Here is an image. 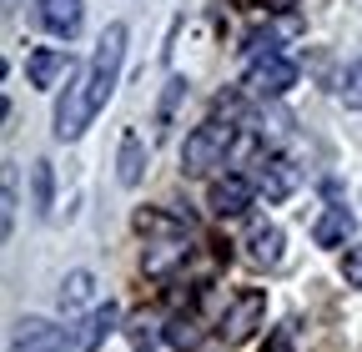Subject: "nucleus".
<instances>
[{
	"mask_svg": "<svg viewBox=\"0 0 362 352\" xmlns=\"http://www.w3.org/2000/svg\"><path fill=\"white\" fill-rule=\"evenodd\" d=\"M121 61H126V25H106V35L96 40V56H90V71H86V96L90 106H106L111 91H116V81H121Z\"/></svg>",
	"mask_w": 362,
	"mask_h": 352,
	"instance_id": "nucleus-1",
	"label": "nucleus"
},
{
	"mask_svg": "<svg viewBox=\"0 0 362 352\" xmlns=\"http://www.w3.org/2000/svg\"><path fill=\"white\" fill-rule=\"evenodd\" d=\"M292 86H297V61H287V56L247 66V96H257V101H277V96L292 91Z\"/></svg>",
	"mask_w": 362,
	"mask_h": 352,
	"instance_id": "nucleus-4",
	"label": "nucleus"
},
{
	"mask_svg": "<svg viewBox=\"0 0 362 352\" xmlns=\"http://www.w3.org/2000/svg\"><path fill=\"white\" fill-rule=\"evenodd\" d=\"M116 322H121V307H116V302H101V307H90L86 327L76 332V347H81V352H101V342L116 332Z\"/></svg>",
	"mask_w": 362,
	"mask_h": 352,
	"instance_id": "nucleus-12",
	"label": "nucleus"
},
{
	"mask_svg": "<svg viewBox=\"0 0 362 352\" xmlns=\"http://www.w3.org/2000/svg\"><path fill=\"white\" fill-rule=\"evenodd\" d=\"M71 71H76L71 51H56V46H35L25 56V81L35 86V91H51L56 81H71Z\"/></svg>",
	"mask_w": 362,
	"mask_h": 352,
	"instance_id": "nucleus-7",
	"label": "nucleus"
},
{
	"mask_svg": "<svg viewBox=\"0 0 362 352\" xmlns=\"http://www.w3.org/2000/svg\"><path fill=\"white\" fill-rule=\"evenodd\" d=\"M282 247H287V237H282L277 222H257V227L247 232V262H252V267H277V262H282Z\"/></svg>",
	"mask_w": 362,
	"mask_h": 352,
	"instance_id": "nucleus-11",
	"label": "nucleus"
},
{
	"mask_svg": "<svg viewBox=\"0 0 362 352\" xmlns=\"http://www.w3.org/2000/svg\"><path fill=\"white\" fill-rule=\"evenodd\" d=\"M51 206H56V171H51V161H35L30 166V211L45 222Z\"/></svg>",
	"mask_w": 362,
	"mask_h": 352,
	"instance_id": "nucleus-15",
	"label": "nucleus"
},
{
	"mask_svg": "<svg viewBox=\"0 0 362 352\" xmlns=\"http://www.w3.org/2000/svg\"><path fill=\"white\" fill-rule=\"evenodd\" d=\"M141 171H146V146L136 131H126L121 136V151H116V176H121V187H136L141 182Z\"/></svg>",
	"mask_w": 362,
	"mask_h": 352,
	"instance_id": "nucleus-14",
	"label": "nucleus"
},
{
	"mask_svg": "<svg viewBox=\"0 0 362 352\" xmlns=\"http://www.w3.org/2000/svg\"><path fill=\"white\" fill-rule=\"evenodd\" d=\"M35 20H40V30H51L56 40H76L81 20H86V6H81V0H40Z\"/></svg>",
	"mask_w": 362,
	"mask_h": 352,
	"instance_id": "nucleus-10",
	"label": "nucleus"
},
{
	"mask_svg": "<svg viewBox=\"0 0 362 352\" xmlns=\"http://www.w3.org/2000/svg\"><path fill=\"white\" fill-rule=\"evenodd\" d=\"M16 206H21V196H16V171L6 166V237L16 232Z\"/></svg>",
	"mask_w": 362,
	"mask_h": 352,
	"instance_id": "nucleus-22",
	"label": "nucleus"
},
{
	"mask_svg": "<svg viewBox=\"0 0 362 352\" xmlns=\"http://www.w3.org/2000/svg\"><path fill=\"white\" fill-rule=\"evenodd\" d=\"M237 146V126L232 121H206V126H197L192 136H187V146H181V171L187 176H206L211 166H221L226 161V151Z\"/></svg>",
	"mask_w": 362,
	"mask_h": 352,
	"instance_id": "nucleus-2",
	"label": "nucleus"
},
{
	"mask_svg": "<svg viewBox=\"0 0 362 352\" xmlns=\"http://www.w3.org/2000/svg\"><path fill=\"white\" fill-rule=\"evenodd\" d=\"M352 227H357V216L347 206H327L322 216H317V227H312V242L317 247H342L352 237Z\"/></svg>",
	"mask_w": 362,
	"mask_h": 352,
	"instance_id": "nucleus-13",
	"label": "nucleus"
},
{
	"mask_svg": "<svg viewBox=\"0 0 362 352\" xmlns=\"http://www.w3.org/2000/svg\"><path fill=\"white\" fill-rule=\"evenodd\" d=\"M262 317H267V292H237L232 297V307L221 312V337L226 342H247L257 327H262Z\"/></svg>",
	"mask_w": 362,
	"mask_h": 352,
	"instance_id": "nucleus-5",
	"label": "nucleus"
},
{
	"mask_svg": "<svg viewBox=\"0 0 362 352\" xmlns=\"http://www.w3.org/2000/svg\"><path fill=\"white\" fill-rule=\"evenodd\" d=\"M342 101H347L352 111H362V56L342 71Z\"/></svg>",
	"mask_w": 362,
	"mask_h": 352,
	"instance_id": "nucleus-21",
	"label": "nucleus"
},
{
	"mask_svg": "<svg viewBox=\"0 0 362 352\" xmlns=\"http://www.w3.org/2000/svg\"><path fill=\"white\" fill-rule=\"evenodd\" d=\"M126 337H131V347H136V352H156V342H161L166 332H161V322H156V317H146V312H141V317H131Z\"/></svg>",
	"mask_w": 362,
	"mask_h": 352,
	"instance_id": "nucleus-19",
	"label": "nucleus"
},
{
	"mask_svg": "<svg viewBox=\"0 0 362 352\" xmlns=\"http://www.w3.org/2000/svg\"><path fill=\"white\" fill-rule=\"evenodd\" d=\"M202 337H206V327H202V317H197V312H176V317L166 322V342H171L176 352H197V347H202Z\"/></svg>",
	"mask_w": 362,
	"mask_h": 352,
	"instance_id": "nucleus-16",
	"label": "nucleus"
},
{
	"mask_svg": "<svg viewBox=\"0 0 362 352\" xmlns=\"http://www.w3.org/2000/svg\"><path fill=\"white\" fill-rule=\"evenodd\" d=\"M90 292H96V277H90V272H71L61 282V312H81V307L90 302Z\"/></svg>",
	"mask_w": 362,
	"mask_h": 352,
	"instance_id": "nucleus-17",
	"label": "nucleus"
},
{
	"mask_svg": "<svg viewBox=\"0 0 362 352\" xmlns=\"http://www.w3.org/2000/svg\"><path fill=\"white\" fill-rule=\"evenodd\" d=\"M136 232H146V237H166V242H181V237H187V227H181V222H171V216L166 211H136Z\"/></svg>",
	"mask_w": 362,
	"mask_h": 352,
	"instance_id": "nucleus-18",
	"label": "nucleus"
},
{
	"mask_svg": "<svg viewBox=\"0 0 362 352\" xmlns=\"http://www.w3.org/2000/svg\"><path fill=\"white\" fill-rule=\"evenodd\" d=\"M297 187H302L297 161H287V156H262V161H257V192H262L267 201H287Z\"/></svg>",
	"mask_w": 362,
	"mask_h": 352,
	"instance_id": "nucleus-8",
	"label": "nucleus"
},
{
	"mask_svg": "<svg viewBox=\"0 0 362 352\" xmlns=\"http://www.w3.org/2000/svg\"><path fill=\"white\" fill-rule=\"evenodd\" d=\"M181 96H187V81H181V76H171V81H166V96H161V106H156V126H161V131L171 126V116H176Z\"/></svg>",
	"mask_w": 362,
	"mask_h": 352,
	"instance_id": "nucleus-20",
	"label": "nucleus"
},
{
	"mask_svg": "<svg viewBox=\"0 0 362 352\" xmlns=\"http://www.w3.org/2000/svg\"><path fill=\"white\" fill-rule=\"evenodd\" d=\"M76 342L66 337V327L45 322V317H21L16 322V337H11V352H71Z\"/></svg>",
	"mask_w": 362,
	"mask_h": 352,
	"instance_id": "nucleus-6",
	"label": "nucleus"
},
{
	"mask_svg": "<svg viewBox=\"0 0 362 352\" xmlns=\"http://www.w3.org/2000/svg\"><path fill=\"white\" fill-rule=\"evenodd\" d=\"M342 277H347V287H362V247H347V257H342Z\"/></svg>",
	"mask_w": 362,
	"mask_h": 352,
	"instance_id": "nucleus-23",
	"label": "nucleus"
},
{
	"mask_svg": "<svg viewBox=\"0 0 362 352\" xmlns=\"http://www.w3.org/2000/svg\"><path fill=\"white\" fill-rule=\"evenodd\" d=\"M272 352H292V347H287V332H282V337H277V347H272Z\"/></svg>",
	"mask_w": 362,
	"mask_h": 352,
	"instance_id": "nucleus-24",
	"label": "nucleus"
},
{
	"mask_svg": "<svg viewBox=\"0 0 362 352\" xmlns=\"http://www.w3.org/2000/svg\"><path fill=\"white\" fill-rule=\"evenodd\" d=\"M90 116H96V106H90V96H86V76L71 71L66 91H61V101H56V136H61V141H76L81 131L90 126Z\"/></svg>",
	"mask_w": 362,
	"mask_h": 352,
	"instance_id": "nucleus-3",
	"label": "nucleus"
},
{
	"mask_svg": "<svg viewBox=\"0 0 362 352\" xmlns=\"http://www.w3.org/2000/svg\"><path fill=\"white\" fill-rule=\"evenodd\" d=\"M252 192H257V182H247L242 171H226V176H216L211 182V211L216 216H242L247 206H252Z\"/></svg>",
	"mask_w": 362,
	"mask_h": 352,
	"instance_id": "nucleus-9",
	"label": "nucleus"
}]
</instances>
